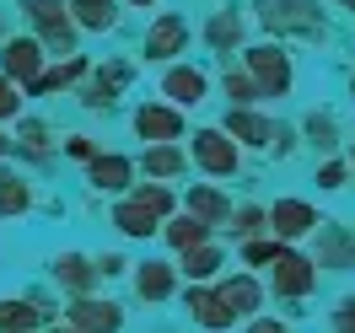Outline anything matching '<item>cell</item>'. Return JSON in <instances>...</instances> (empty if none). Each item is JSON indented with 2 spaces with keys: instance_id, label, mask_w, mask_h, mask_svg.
<instances>
[{
  "instance_id": "11",
  "label": "cell",
  "mask_w": 355,
  "mask_h": 333,
  "mask_svg": "<svg viewBox=\"0 0 355 333\" xmlns=\"http://www.w3.org/2000/svg\"><path fill=\"white\" fill-rule=\"evenodd\" d=\"M221 134L232 140V145H237V140H243V145H275V124L259 118V113H237V108H232V118H226Z\"/></svg>"
},
{
  "instance_id": "34",
  "label": "cell",
  "mask_w": 355,
  "mask_h": 333,
  "mask_svg": "<svg viewBox=\"0 0 355 333\" xmlns=\"http://www.w3.org/2000/svg\"><path fill=\"white\" fill-rule=\"evenodd\" d=\"M275 258H280L275 242H248V264H275Z\"/></svg>"
},
{
  "instance_id": "8",
  "label": "cell",
  "mask_w": 355,
  "mask_h": 333,
  "mask_svg": "<svg viewBox=\"0 0 355 333\" xmlns=\"http://www.w3.org/2000/svg\"><path fill=\"white\" fill-rule=\"evenodd\" d=\"M135 134H140V140H156V145H167V140L183 134V118H178L173 108H151V102H146V108L135 113Z\"/></svg>"
},
{
  "instance_id": "44",
  "label": "cell",
  "mask_w": 355,
  "mask_h": 333,
  "mask_svg": "<svg viewBox=\"0 0 355 333\" xmlns=\"http://www.w3.org/2000/svg\"><path fill=\"white\" fill-rule=\"evenodd\" d=\"M345 6H355V0H345Z\"/></svg>"
},
{
  "instance_id": "12",
  "label": "cell",
  "mask_w": 355,
  "mask_h": 333,
  "mask_svg": "<svg viewBox=\"0 0 355 333\" xmlns=\"http://www.w3.org/2000/svg\"><path fill=\"white\" fill-rule=\"evenodd\" d=\"M216 301H221L226 317L237 323V317H248V312H259V285H253L248 274H237V280H226V285L216 290Z\"/></svg>"
},
{
  "instance_id": "1",
  "label": "cell",
  "mask_w": 355,
  "mask_h": 333,
  "mask_svg": "<svg viewBox=\"0 0 355 333\" xmlns=\"http://www.w3.org/2000/svg\"><path fill=\"white\" fill-rule=\"evenodd\" d=\"M259 17L275 33H307V38L323 33V11L312 0H259Z\"/></svg>"
},
{
  "instance_id": "38",
  "label": "cell",
  "mask_w": 355,
  "mask_h": 333,
  "mask_svg": "<svg viewBox=\"0 0 355 333\" xmlns=\"http://www.w3.org/2000/svg\"><path fill=\"white\" fill-rule=\"evenodd\" d=\"M65 151L70 156H92V140H87V134H76V140H65Z\"/></svg>"
},
{
  "instance_id": "39",
  "label": "cell",
  "mask_w": 355,
  "mask_h": 333,
  "mask_svg": "<svg viewBox=\"0 0 355 333\" xmlns=\"http://www.w3.org/2000/svg\"><path fill=\"white\" fill-rule=\"evenodd\" d=\"M92 269H97V274H119V269H124V258H113V253H108V258H97Z\"/></svg>"
},
{
  "instance_id": "5",
  "label": "cell",
  "mask_w": 355,
  "mask_h": 333,
  "mask_svg": "<svg viewBox=\"0 0 355 333\" xmlns=\"http://www.w3.org/2000/svg\"><path fill=\"white\" fill-rule=\"evenodd\" d=\"M183 44H189V22H183L178 11L156 17L151 33H146V54H151V60H173V54H183Z\"/></svg>"
},
{
  "instance_id": "23",
  "label": "cell",
  "mask_w": 355,
  "mask_h": 333,
  "mask_svg": "<svg viewBox=\"0 0 355 333\" xmlns=\"http://www.w3.org/2000/svg\"><path fill=\"white\" fill-rule=\"evenodd\" d=\"M27 204H33V188L17 172H0V215H22Z\"/></svg>"
},
{
  "instance_id": "40",
  "label": "cell",
  "mask_w": 355,
  "mask_h": 333,
  "mask_svg": "<svg viewBox=\"0 0 355 333\" xmlns=\"http://www.w3.org/2000/svg\"><path fill=\"white\" fill-rule=\"evenodd\" d=\"M248 333H286V323H253Z\"/></svg>"
},
{
  "instance_id": "36",
  "label": "cell",
  "mask_w": 355,
  "mask_h": 333,
  "mask_svg": "<svg viewBox=\"0 0 355 333\" xmlns=\"http://www.w3.org/2000/svg\"><path fill=\"white\" fill-rule=\"evenodd\" d=\"M318 183H323V188H345V167H339V161L318 167Z\"/></svg>"
},
{
  "instance_id": "6",
  "label": "cell",
  "mask_w": 355,
  "mask_h": 333,
  "mask_svg": "<svg viewBox=\"0 0 355 333\" xmlns=\"http://www.w3.org/2000/svg\"><path fill=\"white\" fill-rule=\"evenodd\" d=\"M119 323H124V312L113 307V301H92V296H81V301L70 307V328H76V333H119Z\"/></svg>"
},
{
  "instance_id": "20",
  "label": "cell",
  "mask_w": 355,
  "mask_h": 333,
  "mask_svg": "<svg viewBox=\"0 0 355 333\" xmlns=\"http://www.w3.org/2000/svg\"><path fill=\"white\" fill-rule=\"evenodd\" d=\"M113 226H119V231H124V237H151L156 231V215L151 210H140V204H119V210H113Z\"/></svg>"
},
{
  "instance_id": "21",
  "label": "cell",
  "mask_w": 355,
  "mask_h": 333,
  "mask_svg": "<svg viewBox=\"0 0 355 333\" xmlns=\"http://www.w3.org/2000/svg\"><path fill=\"white\" fill-rule=\"evenodd\" d=\"M33 328H38L33 301H0V333H33Z\"/></svg>"
},
{
  "instance_id": "7",
  "label": "cell",
  "mask_w": 355,
  "mask_h": 333,
  "mask_svg": "<svg viewBox=\"0 0 355 333\" xmlns=\"http://www.w3.org/2000/svg\"><path fill=\"white\" fill-rule=\"evenodd\" d=\"M0 65H6V81H38L44 48L33 44V38H11V44L0 48Z\"/></svg>"
},
{
  "instance_id": "19",
  "label": "cell",
  "mask_w": 355,
  "mask_h": 333,
  "mask_svg": "<svg viewBox=\"0 0 355 333\" xmlns=\"http://www.w3.org/2000/svg\"><path fill=\"white\" fill-rule=\"evenodd\" d=\"M70 11H76V17H81V27H92V33H108V27L119 22L113 0H70Z\"/></svg>"
},
{
  "instance_id": "9",
  "label": "cell",
  "mask_w": 355,
  "mask_h": 333,
  "mask_svg": "<svg viewBox=\"0 0 355 333\" xmlns=\"http://www.w3.org/2000/svg\"><path fill=\"white\" fill-rule=\"evenodd\" d=\"M269 226H275V237H307L312 226H318V215H312V204H302V199H280L275 210H269Z\"/></svg>"
},
{
  "instance_id": "3",
  "label": "cell",
  "mask_w": 355,
  "mask_h": 333,
  "mask_svg": "<svg viewBox=\"0 0 355 333\" xmlns=\"http://www.w3.org/2000/svg\"><path fill=\"white\" fill-rule=\"evenodd\" d=\"M27 17L44 27V38L54 54H70V44H76V33H70V17H65V0H22Z\"/></svg>"
},
{
  "instance_id": "32",
  "label": "cell",
  "mask_w": 355,
  "mask_h": 333,
  "mask_svg": "<svg viewBox=\"0 0 355 333\" xmlns=\"http://www.w3.org/2000/svg\"><path fill=\"white\" fill-rule=\"evenodd\" d=\"M334 328H339V333H355V296H345V301L334 307Z\"/></svg>"
},
{
  "instance_id": "30",
  "label": "cell",
  "mask_w": 355,
  "mask_h": 333,
  "mask_svg": "<svg viewBox=\"0 0 355 333\" xmlns=\"http://www.w3.org/2000/svg\"><path fill=\"white\" fill-rule=\"evenodd\" d=\"M17 113H22V91L0 75V118H17Z\"/></svg>"
},
{
  "instance_id": "33",
  "label": "cell",
  "mask_w": 355,
  "mask_h": 333,
  "mask_svg": "<svg viewBox=\"0 0 355 333\" xmlns=\"http://www.w3.org/2000/svg\"><path fill=\"white\" fill-rule=\"evenodd\" d=\"M259 221H264V215L248 204V210H237V226H232V231H237V237H253V231H259Z\"/></svg>"
},
{
  "instance_id": "25",
  "label": "cell",
  "mask_w": 355,
  "mask_h": 333,
  "mask_svg": "<svg viewBox=\"0 0 355 333\" xmlns=\"http://www.w3.org/2000/svg\"><path fill=\"white\" fill-rule=\"evenodd\" d=\"M87 70H92V65L81 60V54H76V60H65L60 70H49V75H38V81H33V91H54V87H65V81H81Z\"/></svg>"
},
{
  "instance_id": "2",
  "label": "cell",
  "mask_w": 355,
  "mask_h": 333,
  "mask_svg": "<svg viewBox=\"0 0 355 333\" xmlns=\"http://www.w3.org/2000/svg\"><path fill=\"white\" fill-rule=\"evenodd\" d=\"M248 81H253V91H264V97H286L291 91V60L269 44L248 48Z\"/></svg>"
},
{
  "instance_id": "41",
  "label": "cell",
  "mask_w": 355,
  "mask_h": 333,
  "mask_svg": "<svg viewBox=\"0 0 355 333\" xmlns=\"http://www.w3.org/2000/svg\"><path fill=\"white\" fill-rule=\"evenodd\" d=\"M6 151H11V140H6V134H0V156H6Z\"/></svg>"
},
{
  "instance_id": "10",
  "label": "cell",
  "mask_w": 355,
  "mask_h": 333,
  "mask_svg": "<svg viewBox=\"0 0 355 333\" xmlns=\"http://www.w3.org/2000/svg\"><path fill=\"white\" fill-rule=\"evenodd\" d=\"M275 290H280V296H307L312 290V264L302 253H286V247H280V258H275Z\"/></svg>"
},
{
  "instance_id": "27",
  "label": "cell",
  "mask_w": 355,
  "mask_h": 333,
  "mask_svg": "<svg viewBox=\"0 0 355 333\" xmlns=\"http://www.w3.org/2000/svg\"><path fill=\"white\" fill-rule=\"evenodd\" d=\"M167 242H173V247H183V253H189V247H205V226L183 215V221H173V226H167Z\"/></svg>"
},
{
  "instance_id": "15",
  "label": "cell",
  "mask_w": 355,
  "mask_h": 333,
  "mask_svg": "<svg viewBox=\"0 0 355 333\" xmlns=\"http://www.w3.org/2000/svg\"><path fill=\"white\" fill-rule=\"evenodd\" d=\"M162 91L173 97V102H205V75L200 70H189V65H178V70H167V81H162Z\"/></svg>"
},
{
  "instance_id": "14",
  "label": "cell",
  "mask_w": 355,
  "mask_h": 333,
  "mask_svg": "<svg viewBox=\"0 0 355 333\" xmlns=\"http://www.w3.org/2000/svg\"><path fill=\"white\" fill-rule=\"evenodd\" d=\"M54 280L65 290H76V296H87L92 280H97V269H92V258H81V253H65V258H54Z\"/></svg>"
},
{
  "instance_id": "42",
  "label": "cell",
  "mask_w": 355,
  "mask_h": 333,
  "mask_svg": "<svg viewBox=\"0 0 355 333\" xmlns=\"http://www.w3.org/2000/svg\"><path fill=\"white\" fill-rule=\"evenodd\" d=\"M54 333H76V328H54Z\"/></svg>"
},
{
  "instance_id": "17",
  "label": "cell",
  "mask_w": 355,
  "mask_h": 333,
  "mask_svg": "<svg viewBox=\"0 0 355 333\" xmlns=\"http://www.w3.org/2000/svg\"><path fill=\"white\" fill-rule=\"evenodd\" d=\"M135 290H140L146 301H167V296H173V269H167V264H140Z\"/></svg>"
},
{
  "instance_id": "29",
  "label": "cell",
  "mask_w": 355,
  "mask_h": 333,
  "mask_svg": "<svg viewBox=\"0 0 355 333\" xmlns=\"http://www.w3.org/2000/svg\"><path fill=\"white\" fill-rule=\"evenodd\" d=\"M135 204H140V210H151L156 221H162V215L173 210V194H167V188H156V183H146V188L135 194Z\"/></svg>"
},
{
  "instance_id": "24",
  "label": "cell",
  "mask_w": 355,
  "mask_h": 333,
  "mask_svg": "<svg viewBox=\"0 0 355 333\" xmlns=\"http://www.w3.org/2000/svg\"><path fill=\"white\" fill-rule=\"evenodd\" d=\"M146 172L178 178V172H183V151H178V145H151V151H146Z\"/></svg>"
},
{
  "instance_id": "28",
  "label": "cell",
  "mask_w": 355,
  "mask_h": 333,
  "mask_svg": "<svg viewBox=\"0 0 355 333\" xmlns=\"http://www.w3.org/2000/svg\"><path fill=\"white\" fill-rule=\"evenodd\" d=\"M205 38H210L216 48H232L237 38H243V22H237V17H216V22L205 27Z\"/></svg>"
},
{
  "instance_id": "31",
  "label": "cell",
  "mask_w": 355,
  "mask_h": 333,
  "mask_svg": "<svg viewBox=\"0 0 355 333\" xmlns=\"http://www.w3.org/2000/svg\"><path fill=\"white\" fill-rule=\"evenodd\" d=\"M226 97H232V102H253L259 91H253V81H248V75H237V70H232V75H226Z\"/></svg>"
},
{
  "instance_id": "35",
  "label": "cell",
  "mask_w": 355,
  "mask_h": 333,
  "mask_svg": "<svg viewBox=\"0 0 355 333\" xmlns=\"http://www.w3.org/2000/svg\"><path fill=\"white\" fill-rule=\"evenodd\" d=\"M22 134H27V151H33V156H44V151H49V129H44V124H27Z\"/></svg>"
},
{
  "instance_id": "43",
  "label": "cell",
  "mask_w": 355,
  "mask_h": 333,
  "mask_svg": "<svg viewBox=\"0 0 355 333\" xmlns=\"http://www.w3.org/2000/svg\"><path fill=\"white\" fill-rule=\"evenodd\" d=\"M135 6H151V0H135Z\"/></svg>"
},
{
  "instance_id": "22",
  "label": "cell",
  "mask_w": 355,
  "mask_h": 333,
  "mask_svg": "<svg viewBox=\"0 0 355 333\" xmlns=\"http://www.w3.org/2000/svg\"><path fill=\"white\" fill-rule=\"evenodd\" d=\"M92 183H97V188H124V183H130V161H124V156H97V161H92Z\"/></svg>"
},
{
  "instance_id": "16",
  "label": "cell",
  "mask_w": 355,
  "mask_h": 333,
  "mask_svg": "<svg viewBox=\"0 0 355 333\" xmlns=\"http://www.w3.org/2000/svg\"><path fill=\"white\" fill-rule=\"evenodd\" d=\"M226 215H232V210H226V199L216 194V188H194V194H189V221H200L205 231H210L216 221H226Z\"/></svg>"
},
{
  "instance_id": "37",
  "label": "cell",
  "mask_w": 355,
  "mask_h": 333,
  "mask_svg": "<svg viewBox=\"0 0 355 333\" xmlns=\"http://www.w3.org/2000/svg\"><path fill=\"white\" fill-rule=\"evenodd\" d=\"M307 129L318 134V145H334V118H323V113H318V118H312Z\"/></svg>"
},
{
  "instance_id": "18",
  "label": "cell",
  "mask_w": 355,
  "mask_h": 333,
  "mask_svg": "<svg viewBox=\"0 0 355 333\" xmlns=\"http://www.w3.org/2000/svg\"><path fill=\"white\" fill-rule=\"evenodd\" d=\"M189 312H194V323H205V328H232V317H226V307L210 296V290H189Z\"/></svg>"
},
{
  "instance_id": "4",
  "label": "cell",
  "mask_w": 355,
  "mask_h": 333,
  "mask_svg": "<svg viewBox=\"0 0 355 333\" xmlns=\"http://www.w3.org/2000/svg\"><path fill=\"white\" fill-rule=\"evenodd\" d=\"M194 161H200L205 172L226 178V172H237V161H243V156H237V145H232L221 129H200V134H194Z\"/></svg>"
},
{
  "instance_id": "13",
  "label": "cell",
  "mask_w": 355,
  "mask_h": 333,
  "mask_svg": "<svg viewBox=\"0 0 355 333\" xmlns=\"http://www.w3.org/2000/svg\"><path fill=\"white\" fill-rule=\"evenodd\" d=\"M318 264L334 269V274H350V269H355V242H350V237H339L334 226H323V242H318Z\"/></svg>"
},
{
  "instance_id": "26",
  "label": "cell",
  "mask_w": 355,
  "mask_h": 333,
  "mask_svg": "<svg viewBox=\"0 0 355 333\" xmlns=\"http://www.w3.org/2000/svg\"><path fill=\"white\" fill-rule=\"evenodd\" d=\"M216 269H221V253H216V247H189V253H183V274H189V280H205V274H216Z\"/></svg>"
}]
</instances>
